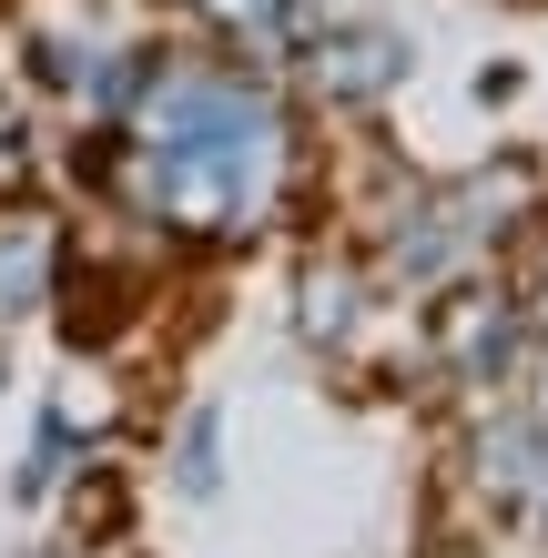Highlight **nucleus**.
<instances>
[{
	"mask_svg": "<svg viewBox=\"0 0 548 558\" xmlns=\"http://www.w3.org/2000/svg\"><path fill=\"white\" fill-rule=\"evenodd\" d=\"M397 72H406L397 31H345V41H326V92H336V102H376Z\"/></svg>",
	"mask_w": 548,
	"mask_h": 558,
	"instance_id": "nucleus-1",
	"label": "nucleus"
},
{
	"mask_svg": "<svg viewBox=\"0 0 548 558\" xmlns=\"http://www.w3.org/2000/svg\"><path fill=\"white\" fill-rule=\"evenodd\" d=\"M51 284V234L41 223H0V315H31Z\"/></svg>",
	"mask_w": 548,
	"mask_h": 558,
	"instance_id": "nucleus-2",
	"label": "nucleus"
},
{
	"mask_svg": "<svg viewBox=\"0 0 548 558\" xmlns=\"http://www.w3.org/2000/svg\"><path fill=\"white\" fill-rule=\"evenodd\" d=\"M538 426L528 416H508V426H488V437H477V477H488L498 487V498H528V487H538Z\"/></svg>",
	"mask_w": 548,
	"mask_h": 558,
	"instance_id": "nucleus-3",
	"label": "nucleus"
},
{
	"mask_svg": "<svg viewBox=\"0 0 548 558\" xmlns=\"http://www.w3.org/2000/svg\"><path fill=\"white\" fill-rule=\"evenodd\" d=\"M305 336H356V275H305Z\"/></svg>",
	"mask_w": 548,
	"mask_h": 558,
	"instance_id": "nucleus-4",
	"label": "nucleus"
},
{
	"mask_svg": "<svg viewBox=\"0 0 548 558\" xmlns=\"http://www.w3.org/2000/svg\"><path fill=\"white\" fill-rule=\"evenodd\" d=\"M21 173H31V112H21V102H0V193H11Z\"/></svg>",
	"mask_w": 548,
	"mask_h": 558,
	"instance_id": "nucleus-5",
	"label": "nucleus"
},
{
	"mask_svg": "<svg viewBox=\"0 0 548 558\" xmlns=\"http://www.w3.org/2000/svg\"><path fill=\"white\" fill-rule=\"evenodd\" d=\"M528 325H548V284H538V294H528Z\"/></svg>",
	"mask_w": 548,
	"mask_h": 558,
	"instance_id": "nucleus-6",
	"label": "nucleus"
}]
</instances>
